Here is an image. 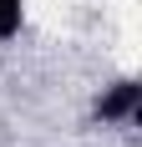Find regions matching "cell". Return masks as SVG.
<instances>
[{
    "mask_svg": "<svg viewBox=\"0 0 142 147\" xmlns=\"http://www.w3.org/2000/svg\"><path fill=\"white\" fill-rule=\"evenodd\" d=\"M137 102H142V86L132 81V76H122V81H112V86L97 96V122H132L137 117Z\"/></svg>",
    "mask_w": 142,
    "mask_h": 147,
    "instance_id": "obj_1",
    "label": "cell"
},
{
    "mask_svg": "<svg viewBox=\"0 0 142 147\" xmlns=\"http://www.w3.org/2000/svg\"><path fill=\"white\" fill-rule=\"evenodd\" d=\"M20 20H26V5L20 0H0V41H15L20 36Z\"/></svg>",
    "mask_w": 142,
    "mask_h": 147,
    "instance_id": "obj_2",
    "label": "cell"
}]
</instances>
